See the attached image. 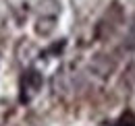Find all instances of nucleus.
Wrapping results in <instances>:
<instances>
[{"mask_svg":"<svg viewBox=\"0 0 135 126\" xmlns=\"http://www.w3.org/2000/svg\"><path fill=\"white\" fill-rule=\"evenodd\" d=\"M37 56H40V48L35 46L31 39L21 37L17 41V46H15V58H17V62L23 68H31V64H33V60Z\"/></svg>","mask_w":135,"mask_h":126,"instance_id":"nucleus-4","label":"nucleus"},{"mask_svg":"<svg viewBox=\"0 0 135 126\" xmlns=\"http://www.w3.org/2000/svg\"><path fill=\"white\" fill-rule=\"evenodd\" d=\"M60 15V2L58 0H40L37 2V17L33 23V31L37 37L46 39L56 29V21Z\"/></svg>","mask_w":135,"mask_h":126,"instance_id":"nucleus-1","label":"nucleus"},{"mask_svg":"<svg viewBox=\"0 0 135 126\" xmlns=\"http://www.w3.org/2000/svg\"><path fill=\"white\" fill-rule=\"evenodd\" d=\"M8 19H11V4L8 0H0V35L6 31Z\"/></svg>","mask_w":135,"mask_h":126,"instance_id":"nucleus-6","label":"nucleus"},{"mask_svg":"<svg viewBox=\"0 0 135 126\" xmlns=\"http://www.w3.org/2000/svg\"><path fill=\"white\" fill-rule=\"evenodd\" d=\"M42 85H44L42 72L35 70V68H25V72L19 79V99H21V103L33 101V97L40 93Z\"/></svg>","mask_w":135,"mask_h":126,"instance_id":"nucleus-3","label":"nucleus"},{"mask_svg":"<svg viewBox=\"0 0 135 126\" xmlns=\"http://www.w3.org/2000/svg\"><path fill=\"white\" fill-rule=\"evenodd\" d=\"M123 23H125V10H123V6H120L118 2H112V4L104 10V15L100 17V21H98L96 27H94L96 39H100V41L110 39V37L120 29Z\"/></svg>","mask_w":135,"mask_h":126,"instance_id":"nucleus-2","label":"nucleus"},{"mask_svg":"<svg viewBox=\"0 0 135 126\" xmlns=\"http://www.w3.org/2000/svg\"><path fill=\"white\" fill-rule=\"evenodd\" d=\"M89 68H91V72H94L96 77L108 79V77L114 72V68H117V60H114L110 54H96V56L91 58V62H89Z\"/></svg>","mask_w":135,"mask_h":126,"instance_id":"nucleus-5","label":"nucleus"}]
</instances>
